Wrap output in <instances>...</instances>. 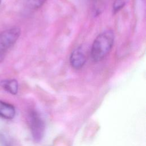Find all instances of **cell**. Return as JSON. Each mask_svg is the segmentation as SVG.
Wrapping results in <instances>:
<instances>
[{
	"label": "cell",
	"instance_id": "1",
	"mask_svg": "<svg viewBox=\"0 0 146 146\" xmlns=\"http://www.w3.org/2000/svg\"><path fill=\"white\" fill-rule=\"evenodd\" d=\"M115 34L112 30H107L99 34L95 39L91 49V57L94 62L103 60L112 49Z\"/></svg>",
	"mask_w": 146,
	"mask_h": 146
},
{
	"label": "cell",
	"instance_id": "2",
	"mask_svg": "<svg viewBox=\"0 0 146 146\" xmlns=\"http://www.w3.org/2000/svg\"><path fill=\"white\" fill-rule=\"evenodd\" d=\"M21 33L19 27L15 26L0 33V63L2 62L9 49L18 40Z\"/></svg>",
	"mask_w": 146,
	"mask_h": 146
},
{
	"label": "cell",
	"instance_id": "3",
	"mask_svg": "<svg viewBox=\"0 0 146 146\" xmlns=\"http://www.w3.org/2000/svg\"><path fill=\"white\" fill-rule=\"evenodd\" d=\"M27 121L33 140L40 142L45 133V123L40 113L35 110H30L27 115Z\"/></svg>",
	"mask_w": 146,
	"mask_h": 146
},
{
	"label": "cell",
	"instance_id": "4",
	"mask_svg": "<svg viewBox=\"0 0 146 146\" xmlns=\"http://www.w3.org/2000/svg\"><path fill=\"white\" fill-rule=\"evenodd\" d=\"M86 62V57L81 48H76L72 52L70 57V62L74 68L76 70L82 68Z\"/></svg>",
	"mask_w": 146,
	"mask_h": 146
},
{
	"label": "cell",
	"instance_id": "5",
	"mask_svg": "<svg viewBox=\"0 0 146 146\" xmlns=\"http://www.w3.org/2000/svg\"><path fill=\"white\" fill-rule=\"evenodd\" d=\"M15 115V107L11 104L0 100V117L5 119H12Z\"/></svg>",
	"mask_w": 146,
	"mask_h": 146
},
{
	"label": "cell",
	"instance_id": "6",
	"mask_svg": "<svg viewBox=\"0 0 146 146\" xmlns=\"http://www.w3.org/2000/svg\"><path fill=\"white\" fill-rule=\"evenodd\" d=\"M1 87L12 95H16L18 91V82L15 79H3L0 82Z\"/></svg>",
	"mask_w": 146,
	"mask_h": 146
},
{
	"label": "cell",
	"instance_id": "7",
	"mask_svg": "<svg viewBox=\"0 0 146 146\" xmlns=\"http://www.w3.org/2000/svg\"><path fill=\"white\" fill-rule=\"evenodd\" d=\"M0 146H13L10 138L5 132L0 133Z\"/></svg>",
	"mask_w": 146,
	"mask_h": 146
},
{
	"label": "cell",
	"instance_id": "8",
	"mask_svg": "<svg viewBox=\"0 0 146 146\" xmlns=\"http://www.w3.org/2000/svg\"><path fill=\"white\" fill-rule=\"evenodd\" d=\"M125 4L124 0H116L113 5V12L114 14L119 11Z\"/></svg>",
	"mask_w": 146,
	"mask_h": 146
},
{
	"label": "cell",
	"instance_id": "9",
	"mask_svg": "<svg viewBox=\"0 0 146 146\" xmlns=\"http://www.w3.org/2000/svg\"><path fill=\"white\" fill-rule=\"evenodd\" d=\"M47 0H29L30 6L34 9H38L43 6Z\"/></svg>",
	"mask_w": 146,
	"mask_h": 146
},
{
	"label": "cell",
	"instance_id": "10",
	"mask_svg": "<svg viewBox=\"0 0 146 146\" xmlns=\"http://www.w3.org/2000/svg\"><path fill=\"white\" fill-rule=\"evenodd\" d=\"M1 0H0V5H1Z\"/></svg>",
	"mask_w": 146,
	"mask_h": 146
}]
</instances>
